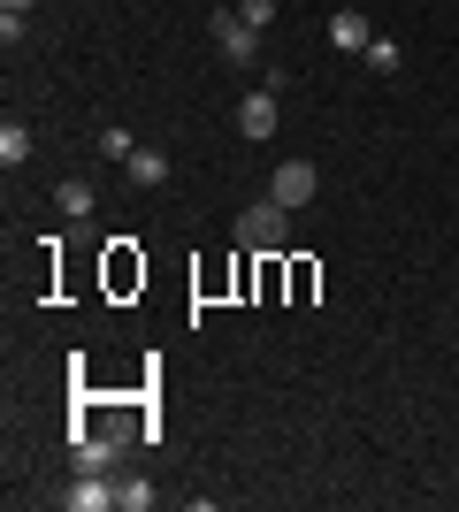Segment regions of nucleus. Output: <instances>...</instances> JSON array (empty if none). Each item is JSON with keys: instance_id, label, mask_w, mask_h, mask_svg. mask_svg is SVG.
<instances>
[{"instance_id": "7", "label": "nucleus", "mask_w": 459, "mask_h": 512, "mask_svg": "<svg viewBox=\"0 0 459 512\" xmlns=\"http://www.w3.org/2000/svg\"><path fill=\"white\" fill-rule=\"evenodd\" d=\"M123 459V436H77V474H108Z\"/></svg>"}, {"instance_id": "8", "label": "nucleus", "mask_w": 459, "mask_h": 512, "mask_svg": "<svg viewBox=\"0 0 459 512\" xmlns=\"http://www.w3.org/2000/svg\"><path fill=\"white\" fill-rule=\"evenodd\" d=\"M123 169H131V184H138V192H153V184H169V153H161V146H138L131 161H123Z\"/></svg>"}, {"instance_id": "5", "label": "nucleus", "mask_w": 459, "mask_h": 512, "mask_svg": "<svg viewBox=\"0 0 459 512\" xmlns=\"http://www.w3.org/2000/svg\"><path fill=\"white\" fill-rule=\"evenodd\" d=\"M368 39H375V23L360 16V8H337V16H329V46H337V54H368Z\"/></svg>"}, {"instance_id": "9", "label": "nucleus", "mask_w": 459, "mask_h": 512, "mask_svg": "<svg viewBox=\"0 0 459 512\" xmlns=\"http://www.w3.org/2000/svg\"><path fill=\"white\" fill-rule=\"evenodd\" d=\"M0 161H8V169H23V161H31V123H16V115L0 123Z\"/></svg>"}, {"instance_id": "11", "label": "nucleus", "mask_w": 459, "mask_h": 512, "mask_svg": "<svg viewBox=\"0 0 459 512\" xmlns=\"http://www.w3.org/2000/svg\"><path fill=\"white\" fill-rule=\"evenodd\" d=\"M360 62H368V69H383V77H391V69H398V39H391V31H375V39H368V54H360Z\"/></svg>"}, {"instance_id": "6", "label": "nucleus", "mask_w": 459, "mask_h": 512, "mask_svg": "<svg viewBox=\"0 0 459 512\" xmlns=\"http://www.w3.org/2000/svg\"><path fill=\"white\" fill-rule=\"evenodd\" d=\"M62 505H69V512H108V505H115V482H100V474H77V482L62 490Z\"/></svg>"}, {"instance_id": "13", "label": "nucleus", "mask_w": 459, "mask_h": 512, "mask_svg": "<svg viewBox=\"0 0 459 512\" xmlns=\"http://www.w3.org/2000/svg\"><path fill=\"white\" fill-rule=\"evenodd\" d=\"M115 505H123V512H146L153 505V482H146V474H138V482H115Z\"/></svg>"}, {"instance_id": "10", "label": "nucleus", "mask_w": 459, "mask_h": 512, "mask_svg": "<svg viewBox=\"0 0 459 512\" xmlns=\"http://www.w3.org/2000/svg\"><path fill=\"white\" fill-rule=\"evenodd\" d=\"M100 153H108V161H131V153H138V138H131L123 123H100Z\"/></svg>"}, {"instance_id": "15", "label": "nucleus", "mask_w": 459, "mask_h": 512, "mask_svg": "<svg viewBox=\"0 0 459 512\" xmlns=\"http://www.w3.org/2000/svg\"><path fill=\"white\" fill-rule=\"evenodd\" d=\"M0 8H23V16H31V0H0Z\"/></svg>"}, {"instance_id": "2", "label": "nucleus", "mask_w": 459, "mask_h": 512, "mask_svg": "<svg viewBox=\"0 0 459 512\" xmlns=\"http://www.w3.org/2000/svg\"><path fill=\"white\" fill-rule=\"evenodd\" d=\"M314 192H322V169H314V161H284V169L268 176V199H284L291 214H299Z\"/></svg>"}, {"instance_id": "1", "label": "nucleus", "mask_w": 459, "mask_h": 512, "mask_svg": "<svg viewBox=\"0 0 459 512\" xmlns=\"http://www.w3.org/2000/svg\"><path fill=\"white\" fill-rule=\"evenodd\" d=\"M238 245H253V253H284V245H291V207H284V199H253V207L238 214Z\"/></svg>"}, {"instance_id": "4", "label": "nucleus", "mask_w": 459, "mask_h": 512, "mask_svg": "<svg viewBox=\"0 0 459 512\" xmlns=\"http://www.w3.org/2000/svg\"><path fill=\"white\" fill-rule=\"evenodd\" d=\"M238 138H253V146H261V138H276V92H245L238 100Z\"/></svg>"}, {"instance_id": "14", "label": "nucleus", "mask_w": 459, "mask_h": 512, "mask_svg": "<svg viewBox=\"0 0 459 512\" xmlns=\"http://www.w3.org/2000/svg\"><path fill=\"white\" fill-rule=\"evenodd\" d=\"M238 16L253 23V31H268V23H276V0H238Z\"/></svg>"}, {"instance_id": "3", "label": "nucleus", "mask_w": 459, "mask_h": 512, "mask_svg": "<svg viewBox=\"0 0 459 512\" xmlns=\"http://www.w3.org/2000/svg\"><path fill=\"white\" fill-rule=\"evenodd\" d=\"M215 46H222V62H253V54H261V31H253L238 8H222L215 16Z\"/></svg>"}, {"instance_id": "12", "label": "nucleus", "mask_w": 459, "mask_h": 512, "mask_svg": "<svg viewBox=\"0 0 459 512\" xmlns=\"http://www.w3.org/2000/svg\"><path fill=\"white\" fill-rule=\"evenodd\" d=\"M54 207L85 222V214H92V184H85V176H77V184H62V192H54Z\"/></svg>"}]
</instances>
